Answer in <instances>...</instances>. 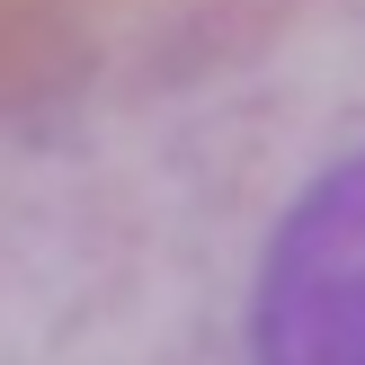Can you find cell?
Here are the masks:
<instances>
[{
    "label": "cell",
    "instance_id": "obj_1",
    "mask_svg": "<svg viewBox=\"0 0 365 365\" xmlns=\"http://www.w3.org/2000/svg\"><path fill=\"white\" fill-rule=\"evenodd\" d=\"M0 365H365V0L0 98Z\"/></svg>",
    "mask_w": 365,
    "mask_h": 365
}]
</instances>
